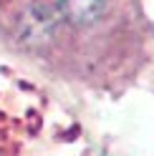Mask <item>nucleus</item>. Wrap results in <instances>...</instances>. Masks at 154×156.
<instances>
[{
    "instance_id": "1",
    "label": "nucleus",
    "mask_w": 154,
    "mask_h": 156,
    "mask_svg": "<svg viewBox=\"0 0 154 156\" xmlns=\"http://www.w3.org/2000/svg\"><path fill=\"white\" fill-rule=\"evenodd\" d=\"M106 0H58V10L68 23L73 25H86L94 23L101 15Z\"/></svg>"
}]
</instances>
